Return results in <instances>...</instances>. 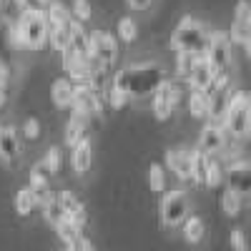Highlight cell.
<instances>
[{
    "label": "cell",
    "mask_w": 251,
    "mask_h": 251,
    "mask_svg": "<svg viewBox=\"0 0 251 251\" xmlns=\"http://www.w3.org/2000/svg\"><path fill=\"white\" fill-rule=\"evenodd\" d=\"M163 80H166V71L161 63H138V66L113 73L111 88L128 93L131 98H141V96H153Z\"/></svg>",
    "instance_id": "obj_1"
},
{
    "label": "cell",
    "mask_w": 251,
    "mask_h": 251,
    "mask_svg": "<svg viewBox=\"0 0 251 251\" xmlns=\"http://www.w3.org/2000/svg\"><path fill=\"white\" fill-rule=\"evenodd\" d=\"M48 35H50V25H48L46 13H20L15 25H10V40L28 50L46 48Z\"/></svg>",
    "instance_id": "obj_2"
},
{
    "label": "cell",
    "mask_w": 251,
    "mask_h": 251,
    "mask_svg": "<svg viewBox=\"0 0 251 251\" xmlns=\"http://www.w3.org/2000/svg\"><path fill=\"white\" fill-rule=\"evenodd\" d=\"M203 55L214 71V91H226L231 83V40H228V33H208V48Z\"/></svg>",
    "instance_id": "obj_3"
},
{
    "label": "cell",
    "mask_w": 251,
    "mask_h": 251,
    "mask_svg": "<svg viewBox=\"0 0 251 251\" xmlns=\"http://www.w3.org/2000/svg\"><path fill=\"white\" fill-rule=\"evenodd\" d=\"M171 48L176 53H196L203 55L208 48V30L203 28L201 20L194 15H183L178 20L176 30L171 33Z\"/></svg>",
    "instance_id": "obj_4"
},
{
    "label": "cell",
    "mask_w": 251,
    "mask_h": 251,
    "mask_svg": "<svg viewBox=\"0 0 251 251\" xmlns=\"http://www.w3.org/2000/svg\"><path fill=\"white\" fill-rule=\"evenodd\" d=\"M221 128L231 138H246L251 133V118H249V100L244 91L228 93L226 113L221 118Z\"/></svg>",
    "instance_id": "obj_5"
},
{
    "label": "cell",
    "mask_w": 251,
    "mask_h": 251,
    "mask_svg": "<svg viewBox=\"0 0 251 251\" xmlns=\"http://www.w3.org/2000/svg\"><path fill=\"white\" fill-rule=\"evenodd\" d=\"M158 214H161L163 226H169V228L181 226L188 219V196H186V191H181V188L166 191L163 199H161V206H158Z\"/></svg>",
    "instance_id": "obj_6"
},
{
    "label": "cell",
    "mask_w": 251,
    "mask_h": 251,
    "mask_svg": "<svg viewBox=\"0 0 251 251\" xmlns=\"http://www.w3.org/2000/svg\"><path fill=\"white\" fill-rule=\"evenodd\" d=\"M178 100H181V88H178V83L171 80V78H166L158 91L153 93V103H151V108H153V116L156 121H169L178 106Z\"/></svg>",
    "instance_id": "obj_7"
},
{
    "label": "cell",
    "mask_w": 251,
    "mask_h": 251,
    "mask_svg": "<svg viewBox=\"0 0 251 251\" xmlns=\"http://www.w3.org/2000/svg\"><path fill=\"white\" fill-rule=\"evenodd\" d=\"M91 55L103 66V71H111V66L118 58V40L116 35L106 33V30H93L91 33Z\"/></svg>",
    "instance_id": "obj_8"
},
{
    "label": "cell",
    "mask_w": 251,
    "mask_h": 251,
    "mask_svg": "<svg viewBox=\"0 0 251 251\" xmlns=\"http://www.w3.org/2000/svg\"><path fill=\"white\" fill-rule=\"evenodd\" d=\"M226 188L236 191L239 196H251V163L249 161H234L228 163V169L224 171Z\"/></svg>",
    "instance_id": "obj_9"
},
{
    "label": "cell",
    "mask_w": 251,
    "mask_h": 251,
    "mask_svg": "<svg viewBox=\"0 0 251 251\" xmlns=\"http://www.w3.org/2000/svg\"><path fill=\"white\" fill-rule=\"evenodd\" d=\"M73 113H80V116H98L103 103H100V93L93 88V86H75L73 91Z\"/></svg>",
    "instance_id": "obj_10"
},
{
    "label": "cell",
    "mask_w": 251,
    "mask_h": 251,
    "mask_svg": "<svg viewBox=\"0 0 251 251\" xmlns=\"http://www.w3.org/2000/svg\"><path fill=\"white\" fill-rule=\"evenodd\" d=\"M226 138L228 136H226V131L221 128V126L208 121L203 128H201V133H199V151H203L206 156H216V153L224 151Z\"/></svg>",
    "instance_id": "obj_11"
},
{
    "label": "cell",
    "mask_w": 251,
    "mask_h": 251,
    "mask_svg": "<svg viewBox=\"0 0 251 251\" xmlns=\"http://www.w3.org/2000/svg\"><path fill=\"white\" fill-rule=\"evenodd\" d=\"M186 83L191 86V91H203V93L214 91V71H211V63L206 60V55H199L196 66H194Z\"/></svg>",
    "instance_id": "obj_12"
},
{
    "label": "cell",
    "mask_w": 251,
    "mask_h": 251,
    "mask_svg": "<svg viewBox=\"0 0 251 251\" xmlns=\"http://www.w3.org/2000/svg\"><path fill=\"white\" fill-rule=\"evenodd\" d=\"M166 166H169L181 181H191V151L171 149L169 153H166Z\"/></svg>",
    "instance_id": "obj_13"
},
{
    "label": "cell",
    "mask_w": 251,
    "mask_h": 251,
    "mask_svg": "<svg viewBox=\"0 0 251 251\" xmlns=\"http://www.w3.org/2000/svg\"><path fill=\"white\" fill-rule=\"evenodd\" d=\"M93 163V143L88 138H83L80 143L73 146V153H71V166L78 176H83Z\"/></svg>",
    "instance_id": "obj_14"
},
{
    "label": "cell",
    "mask_w": 251,
    "mask_h": 251,
    "mask_svg": "<svg viewBox=\"0 0 251 251\" xmlns=\"http://www.w3.org/2000/svg\"><path fill=\"white\" fill-rule=\"evenodd\" d=\"M68 33H71V50L78 55V58H91V33L83 30L80 23H75V20H71V25H68Z\"/></svg>",
    "instance_id": "obj_15"
},
{
    "label": "cell",
    "mask_w": 251,
    "mask_h": 251,
    "mask_svg": "<svg viewBox=\"0 0 251 251\" xmlns=\"http://www.w3.org/2000/svg\"><path fill=\"white\" fill-rule=\"evenodd\" d=\"M86 133H88V118L80 116V113H73L66 123V138H63V143L73 149L75 143H80L86 138Z\"/></svg>",
    "instance_id": "obj_16"
},
{
    "label": "cell",
    "mask_w": 251,
    "mask_h": 251,
    "mask_svg": "<svg viewBox=\"0 0 251 251\" xmlns=\"http://www.w3.org/2000/svg\"><path fill=\"white\" fill-rule=\"evenodd\" d=\"M0 158L5 163H15L18 158V131L0 126Z\"/></svg>",
    "instance_id": "obj_17"
},
{
    "label": "cell",
    "mask_w": 251,
    "mask_h": 251,
    "mask_svg": "<svg viewBox=\"0 0 251 251\" xmlns=\"http://www.w3.org/2000/svg\"><path fill=\"white\" fill-rule=\"evenodd\" d=\"M73 91H75V86H73L68 78L53 80V86H50L53 103H55L58 108H71V106H73Z\"/></svg>",
    "instance_id": "obj_18"
},
{
    "label": "cell",
    "mask_w": 251,
    "mask_h": 251,
    "mask_svg": "<svg viewBox=\"0 0 251 251\" xmlns=\"http://www.w3.org/2000/svg\"><path fill=\"white\" fill-rule=\"evenodd\" d=\"M208 106H211V93H203V91L188 93V113L194 118H199V121L208 118Z\"/></svg>",
    "instance_id": "obj_19"
},
{
    "label": "cell",
    "mask_w": 251,
    "mask_h": 251,
    "mask_svg": "<svg viewBox=\"0 0 251 251\" xmlns=\"http://www.w3.org/2000/svg\"><path fill=\"white\" fill-rule=\"evenodd\" d=\"M46 18H48L50 28H66V25H71V10L63 3H58V0H53V3L48 5Z\"/></svg>",
    "instance_id": "obj_20"
},
{
    "label": "cell",
    "mask_w": 251,
    "mask_h": 251,
    "mask_svg": "<svg viewBox=\"0 0 251 251\" xmlns=\"http://www.w3.org/2000/svg\"><path fill=\"white\" fill-rule=\"evenodd\" d=\"M181 228H183V239H186L188 244H199V241L206 236V224H203V219H199V216H188V219L181 224Z\"/></svg>",
    "instance_id": "obj_21"
},
{
    "label": "cell",
    "mask_w": 251,
    "mask_h": 251,
    "mask_svg": "<svg viewBox=\"0 0 251 251\" xmlns=\"http://www.w3.org/2000/svg\"><path fill=\"white\" fill-rule=\"evenodd\" d=\"M206 169H208V156H206L203 151L194 149V151H191V181L199 183V186H203V181H206Z\"/></svg>",
    "instance_id": "obj_22"
},
{
    "label": "cell",
    "mask_w": 251,
    "mask_h": 251,
    "mask_svg": "<svg viewBox=\"0 0 251 251\" xmlns=\"http://www.w3.org/2000/svg\"><path fill=\"white\" fill-rule=\"evenodd\" d=\"M15 211L20 214V216H30L33 214V208L38 206L35 203V191L33 188H20V191L15 194Z\"/></svg>",
    "instance_id": "obj_23"
},
{
    "label": "cell",
    "mask_w": 251,
    "mask_h": 251,
    "mask_svg": "<svg viewBox=\"0 0 251 251\" xmlns=\"http://www.w3.org/2000/svg\"><path fill=\"white\" fill-rule=\"evenodd\" d=\"M138 35V25L133 18H121L118 25H116V40L118 43H133Z\"/></svg>",
    "instance_id": "obj_24"
},
{
    "label": "cell",
    "mask_w": 251,
    "mask_h": 251,
    "mask_svg": "<svg viewBox=\"0 0 251 251\" xmlns=\"http://www.w3.org/2000/svg\"><path fill=\"white\" fill-rule=\"evenodd\" d=\"M219 203H221V211H224L226 216H231V219L239 216V211H241V196H239L236 191H231V188H224Z\"/></svg>",
    "instance_id": "obj_25"
},
{
    "label": "cell",
    "mask_w": 251,
    "mask_h": 251,
    "mask_svg": "<svg viewBox=\"0 0 251 251\" xmlns=\"http://www.w3.org/2000/svg\"><path fill=\"white\" fill-rule=\"evenodd\" d=\"M221 183H224V166H221V161H219L216 156H208V169H206V181H203V186L216 188V186H221Z\"/></svg>",
    "instance_id": "obj_26"
},
{
    "label": "cell",
    "mask_w": 251,
    "mask_h": 251,
    "mask_svg": "<svg viewBox=\"0 0 251 251\" xmlns=\"http://www.w3.org/2000/svg\"><path fill=\"white\" fill-rule=\"evenodd\" d=\"M53 228H55L58 239H60L63 244H66V249H71V246L75 244V239H78V236L83 234L80 228H78V226H73V224H71L68 219H66V221H60V224H58V226H53Z\"/></svg>",
    "instance_id": "obj_27"
},
{
    "label": "cell",
    "mask_w": 251,
    "mask_h": 251,
    "mask_svg": "<svg viewBox=\"0 0 251 251\" xmlns=\"http://www.w3.org/2000/svg\"><path fill=\"white\" fill-rule=\"evenodd\" d=\"M149 188L153 194H163L166 191V169L161 163H151L149 166Z\"/></svg>",
    "instance_id": "obj_28"
},
{
    "label": "cell",
    "mask_w": 251,
    "mask_h": 251,
    "mask_svg": "<svg viewBox=\"0 0 251 251\" xmlns=\"http://www.w3.org/2000/svg\"><path fill=\"white\" fill-rule=\"evenodd\" d=\"M196 60H199L196 53H178L176 55V75L181 80H188V75H191V71L196 66Z\"/></svg>",
    "instance_id": "obj_29"
},
{
    "label": "cell",
    "mask_w": 251,
    "mask_h": 251,
    "mask_svg": "<svg viewBox=\"0 0 251 251\" xmlns=\"http://www.w3.org/2000/svg\"><path fill=\"white\" fill-rule=\"evenodd\" d=\"M48 43L55 53H63L68 46H71V33H68V25L66 28H50V35H48Z\"/></svg>",
    "instance_id": "obj_30"
},
{
    "label": "cell",
    "mask_w": 251,
    "mask_h": 251,
    "mask_svg": "<svg viewBox=\"0 0 251 251\" xmlns=\"http://www.w3.org/2000/svg\"><path fill=\"white\" fill-rule=\"evenodd\" d=\"M48 169H46V166H43V161H40V163H35L33 166V169H30V188H33V191L38 194V191H46V188H48Z\"/></svg>",
    "instance_id": "obj_31"
},
{
    "label": "cell",
    "mask_w": 251,
    "mask_h": 251,
    "mask_svg": "<svg viewBox=\"0 0 251 251\" xmlns=\"http://www.w3.org/2000/svg\"><path fill=\"white\" fill-rule=\"evenodd\" d=\"M68 10H71V20H75V23H80V25L88 23L91 15H93V8H91L88 0H73V5Z\"/></svg>",
    "instance_id": "obj_32"
},
{
    "label": "cell",
    "mask_w": 251,
    "mask_h": 251,
    "mask_svg": "<svg viewBox=\"0 0 251 251\" xmlns=\"http://www.w3.org/2000/svg\"><path fill=\"white\" fill-rule=\"evenodd\" d=\"M43 216H46V221H48L50 226H58L60 221H66V219H68V216H66V211L60 208L58 199H53L50 203H46V206H43Z\"/></svg>",
    "instance_id": "obj_33"
},
{
    "label": "cell",
    "mask_w": 251,
    "mask_h": 251,
    "mask_svg": "<svg viewBox=\"0 0 251 251\" xmlns=\"http://www.w3.org/2000/svg\"><path fill=\"white\" fill-rule=\"evenodd\" d=\"M43 166L48 169L50 176L60 171V149H58V146H50V149H48V153L43 156Z\"/></svg>",
    "instance_id": "obj_34"
},
{
    "label": "cell",
    "mask_w": 251,
    "mask_h": 251,
    "mask_svg": "<svg viewBox=\"0 0 251 251\" xmlns=\"http://www.w3.org/2000/svg\"><path fill=\"white\" fill-rule=\"evenodd\" d=\"M50 0H18L20 13H46Z\"/></svg>",
    "instance_id": "obj_35"
},
{
    "label": "cell",
    "mask_w": 251,
    "mask_h": 251,
    "mask_svg": "<svg viewBox=\"0 0 251 251\" xmlns=\"http://www.w3.org/2000/svg\"><path fill=\"white\" fill-rule=\"evenodd\" d=\"M108 103H111L113 111H121V108H126V106L131 103V96L123 93V91H118V88H111V91H108Z\"/></svg>",
    "instance_id": "obj_36"
},
{
    "label": "cell",
    "mask_w": 251,
    "mask_h": 251,
    "mask_svg": "<svg viewBox=\"0 0 251 251\" xmlns=\"http://www.w3.org/2000/svg\"><path fill=\"white\" fill-rule=\"evenodd\" d=\"M20 133H23L28 141H38L40 133H43V126H40L38 118H28V121L23 123V131H20Z\"/></svg>",
    "instance_id": "obj_37"
},
{
    "label": "cell",
    "mask_w": 251,
    "mask_h": 251,
    "mask_svg": "<svg viewBox=\"0 0 251 251\" xmlns=\"http://www.w3.org/2000/svg\"><path fill=\"white\" fill-rule=\"evenodd\" d=\"M228 241H231L234 251H249V241H246V234L241 231V228H234L231 236H228Z\"/></svg>",
    "instance_id": "obj_38"
},
{
    "label": "cell",
    "mask_w": 251,
    "mask_h": 251,
    "mask_svg": "<svg viewBox=\"0 0 251 251\" xmlns=\"http://www.w3.org/2000/svg\"><path fill=\"white\" fill-rule=\"evenodd\" d=\"M234 20H251V3H249V0H239V3H236Z\"/></svg>",
    "instance_id": "obj_39"
},
{
    "label": "cell",
    "mask_w": 251,
    "mask_h": 251,
    "mask_svg": "<svg viewBox=\"0 0 251 251\" xmlns=\"http://www.w3.org/2000/svg\"><path fill=\"white\" fill-rule=\"evenodd\" d=\"M66 251H96V246H93V244H91L86 236L80 234V236L75 239V244H73L71 249H66Z\"/></svg>",
    "instance_id": "obj_40"
},
{
    "label": "cell",
    "mask_w": 251,
    "mask_h": 251,
    "mask_svg": "<svg viewBox=\"0 0 251 251\" xmlns=\"http://www.w3.org/2000/svg\"><path fill=\"white\" fill-rule=\"evenodd\" d=\"M126 3H128L131 10H138V13H141V10H149L153 0H126Z\"/></svg>",
    "instance_id": "obj_41"
},
{
    "label": "cell",
    "mask_w": 251,
    "mask_h": 251,
    "mask_svg": "<svg viewBox=\"0 0 251 251\" xmlns=\"http://www.w3.org/2000/svg\"><path fill=\"white\" fill-rule=\"evenodd\" d=\"M5 103H8V83L0 80V108H3Z\"/></svg>",
    "instance_id": "obj_42"
},
{
    "label": "cell",
    "mask_w": 251,
    "mask_h": 251,
    "mask_svg": "<svg viewBox=\"0 0 251 251\" xmlns=\"http://www.w3.org/2000/svg\"><path fill=\"white\" fill-rule=\"evenodd\" d=\"M241 48H244V53H246V58L251 60V38H249V40H244V46H241Z\"/></svg>",
    "instance_id": "obj_43"
},
{
    "label": "cell",
    "mask_w": 251,
    "mask_h": 251,
    "mask_svg": "<svg viewBox=\"0 0 251 251\" xmlns=\"http://www.w3.org/2000/svg\"><path fill=\"white\" fill-rule=\"evenodd\" d=\"M246 100H249V118H251V93H246Z\"/></svg>",
    "instance_id": "obj_44"
}]
</instances>
